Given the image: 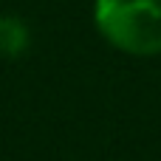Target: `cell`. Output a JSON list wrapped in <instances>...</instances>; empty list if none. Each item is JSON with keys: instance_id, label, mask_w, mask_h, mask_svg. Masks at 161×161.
Listing matches in <instances>:
<instances>
[{"instance_id": "1", "label": "cell", "mask_w": 161, "mask_h": 161, "mask_svg": "<svg viewBox=\"0 0 161 161\" xmlns=\"http://www.w3.org/2000/svg\"><path fill=\"white\" fill-rule=\"evenodd\" d=\"M93 23L125 54H161V0H96Z\"/></svg>"}, {"instance_id": "2", "label": "cell", "mask_w": 161, "mask_h": 161, "mask_svg": "<svg viewBox=\"0 0 161 161\" xmlns=\"http://www.w3.org/2000/svg\"><path fill=\"white\" fill-rule=\"evenodd\" d=\"M28 48V28L17 17H0V54L17 57Z\"/></svg>"}]
</instances>
